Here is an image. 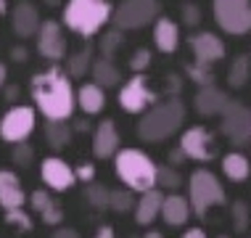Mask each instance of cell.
Segmentation results:
<instances>
[{
  "instance_id": "obj_1",
  "label": "cell",
  "mask_w": 251,
  "mask_h": 238,
  "mask_svg": "<svg viewBox=\"0 0 251 238\" xmlns=\"http://www.w3.org/2000/svg\"><path fill=\"white\" fill-rule=\"evenodd\" d=\"M29 87H32V101L37 104V111L45 119L66 122L74 114L77 93L72 87L69 72H64L61 66H48L45 72L35 74Z\"/></svg>"
},
{
  "instance_id": "obj_2",
  "label": "cell",
  "mask_w": 251,
  "mask_h": 238,
  "mask_svg": "<svg viewBox=\"0 0 251 238\" xmlns=\"http://www.w3.org/2000/svg\"><path fill=\"white\" fill-rule=\"evenodd\" d=\"M182 122H185V104L177 95H172L164 104H156L143 114V119L138 122V138L146 143L167 140L180 130Z\"/></svg>"
},
{
  "instance_id": "obj_3",
  "label": "cell",
  "mask_w": 251,
  "mask_h": 238,
  "mask_svg": "<svg viewBox=\"0 0 251 238\" xmlns=\"http://www.w3.org/2000/svg\"><path fill=\"white\" fill-rule=\"evenodd\" d=\"M114 172H117V178L127 188L138 190V193H146V190L156 188L159 167L140 148H119V154L114 156Z\"/></svg>"
},
{
  "instance_id": "obj_4",
  "label": "cell",
  "mask_w": 251,
  "mask_h": 238,
  "mask_svg": "<svg viewBox=\"0 0 251 238\" xmlns=\"http://www.w3.org/2000/svg\"><path fill=\"white\" fill-rule=\"evenodd\" d=\"M114 16V5L108 0H69L64 5V24L82 37H93Z\"/></svg>"
},
{
  "instance_id": "obj_5",
  "label": "cell",
  "mask_w": 251,
  "mask_h": 238,
  "mask_svg": "<svg viewBox=\"0 0 251 238\" xmlns=\"http://www.w3.org/2000/svg\"><path fill=\"white\" fill-rule=\"evenodd\" d=\"M188 199H191L193 214L196 217H206V212L212 207H222L227 204L225 188H222L220 178L209 169H196L188 180Z\"/></svg>"
},
{
  "instance_id": "obj_6",
  "label": "cell",
  "mask_w": 251,
  "mask_h": 238,
  "mask_svg": "<svg viewBox=\"0 0 251 238\" xmlns=\"http://www.w3.org/2000/svg\"><path fill=\"white\" fill-rule=\"evenodd\" d=\"M214 22L227 35H246L251 29V0H212Z\"/></svg>"
},
{
  "instance_id": "obj_7",
  "label": "cell",
  "mask_w": 251,
  "mask_h": 238,
  "mask_svg": "<svg viewBox=\"0 0 251 238\" xmlns=\"http://www.w3.org/2000/svg\"><path fill=\"white\" fill-rule=\"evenodd\" d=\"M159 16V0H122L114 8L111 24L117 29H140V26L156 22Z\"/></svg>"
},
{
  "instance_id": "obj_8",
  "label": "cell",
  "mask_w": 251,
  "mask_h": 238,
  "mask_svg": "<svg viewBox=\"0 0 251 238\" xmlns=\"http://www.w3.org/2000/svg\"><path fill=\"white\" fill-rule=\"evenodd\" d=\"M37 125V114L32 106H11L0 119V138L5 143H26Z\"/></svg>"
},
{
  "instance_id": "obj_9",
  "label": "cell",
  "mask_w": 251,
  "mask_h": 238,
  "mask_svg": "<svg viewBox=\"0 0 251 238\" xmlns=\"http://www.w3.org/2000/svg\"><path fill=\"white\" fill-rule=\"evenodd\" d=\"M222 132L233 146H246L251 140V111L246 104L230 98L227 108L222 111Z\"/></svg>"
},
{
  "instance_id": "obj_10",
  "label": "cell",
  "mask_w": 251,
  "mask_h": 238,
  "mask_svg": "<svg viewBox=\"0 0 251 238\" xmlns=\"http://www.w3.org/2000/svg\"><path fill=\"white\" fill-rule=\"evenodd\" d=\"M153 101H156V93L151 90V85H148V79L143 77V74L130 77L119 90V106L125 108V111H130V114L146 111Z\"/></svg>"
},
{
  "instance_id": "obj_11",
  "label": "cell",
  "mask_w": 251,
  "mask_h": 238,
  "mask_svg": "<svg viewBox=\"0 0 251 238\" xmlns=\"http://www.w3.org/2000/svg\"><path fill=\"white\" fill-rule=\"evenodd\" d=\"M180 148L188 159L193 161H212L217 156V146H214V138L206 127L196 125V127H188L180 138Z\"/></svg>"
},
{
  "instance_id": "obj_12",
  "label": "cell",
  "mask_w": 251,
  "mask_h": 238,
  "mask_svg": "<svg viewBox=\"0 0 251 238\" xmlns=\"http://www.w3.org/2000/svg\"><path fill=\"white\" fill-rule=\"evenodd\" d=\"M40 178H43V183L50 190H58L61 193V190H69L77 183V169H72L69 161L58 159V156H48L40 164Z\"/></svg>"
},
{
  "instance_id": "obj_13",
  "label": "cell",
  "mask_w": 251,
  "mask_h": 238,
  "mask_svg": "<svg viewBox=\"0 0 251 238\" xmlns=\"http://www.w3.org/2000/svg\"><path fill=\"white\" fill-rule=\"evenodd\" d=\"M66 48H69V43H66V35H64V29H61V24L53 22V19L43 22V26H40V32H37L40 56L48 58V61H61L66 56Z\"/></svg>"
},
{
  "instance_id": "obj_14",
  "label": "cell",
  "mask_w": 251,
  "mask_h": 238,
  "mask_svg": "<svg viewBox=\"0 0 251 238\" xmlns=\"http://www.w3.org/2000/svg\"><path fill=\"white\" fill-rule=\"evenodd\" d=\"M191 51H193V58L199 64H206V66H212L217 61L225 58V43L214 32H196L191 37Z\"/></svg>"
},
{
  "instance_id": "obj_15",
  "label": "cell",
  "mask_w": 251,
  "mask_h": 238,
  "mask_svg": "<svg viewBox=\"0 0 251 238\" xmlns=\"http://www.w3.org/2000/svg\"><path fill=\"white\" fill-rule=\"evenodd\" d=\"M40 13H37V5H32L29 0H19L11 11V29L16 32L19 37H32L40 32Z\"/></svg>"
},
{
  "instance_id": "obj_16",
  "label": "cell",
  "mask_w": 251,
  "mask_h": 238,
  "mask_svg": "<svg viewBox=\"0 0 251 238\" xmlns=\"http://www.w3.org/2000/svg\"><path fill=\"white\" fill-rule=\"evenodd\" d=\"M230 98L225 90H220L217 85H206V87H199L193 98V106L201 117H222V111L227 108Z\"/></svg>"
},
{
  "instance_id": "obj_17",
  "label": "cell",
  "mask_w": 251,
  "mask_h": 238,
  "mask_svg": "<svg viewBox=\"0 0 251 238\" xmlns=\"http://www.w3.org/2000/svg\"><path fill=\"white\" fill-rule=\"evenodd\" d=\"M119 154V132L111 119H103L93 130V156L96 159H111Z\"/></svg>"
},
{
  "instance_id": "obj_18",
  "label": "cell",
  "mask_w": 251,
  "mask_h": 238,
  "mask_svg": "<svg viewBox=\"0 0 251 238\" xmlns=\"http://www.w3.org/2000/svg\"><path fill=\"white\" fill-rule=\"evenodd\" d=\"M26 201V193L22 188V180L11 169H0V207L8 209H22Z\"/></svg>"
},
{
  "instance_id": "obj_19",
  "label": "cell",
  "mask_w": 251,
  "mask_h": 238,
  "mask_svg": "<svg viewBox=\"0 0 251 238\" xmlns=\"http://www.w3.org/2000/svg\"><path fill=\"white\" fill-rule=\"evenodd\" d=\"M191 214H193L191 199H185V196H180V193L164 196V204H161V217H164L167 225L180 228V225H185V222L191 220Z\"/></svg>"
},
{
  "instance_id": "obj_20",
  "label": "cell",
  "mask_w": 251,
  "mask_h": 238,
  "mask_svg": "<svg viewBox=\"0 0 251 238\" xmlns=\"http://www.w3.org/2000/svg\"><path fill=\"white\" fill-rule=\"evenodd\" d=\"M161 204H164V193L159 188L140 193L138 207H135V222L138 225H151L156 217H161Z\"/></svg>"
},
{
  "instance_id": "obj_21",
  "label": "cell",
  "mask_w": 251,
  "mask_h": 238,
  "mask_svg": "<svg viewBox=\"0 0 251 238\" xmlns=\"http://www.w3.org/2000/svg\"><path fill=\"white\" fill-rule=\"evenodd\" d=\"M153 45L159 48L161 53H175L180 45V26L172 22V19L161 16L156 19L153 24Z\"/></svg>"
},
{
  "instance_id": "obj_22",
  "label": "cell",
  "mask_w": 251,
  "mask_h": 238,
  "mask_svg": "<svg viewBox=\"0 0 251 238\" xmlns=\"http://www.w3.org/2000/svg\"><path fill=\"white\" fill-rule=\"evenodd\" d=\"M77 104H79V108H82L87 117L100 114V111H103V106H106L103 87H100L98 82H85L82 87H79V93H77Z\"/></svg>"
},
{
  "instance_id": "obj_23",
  "label": "cell",
  "mask_w": 251,
  "mask_h": 238,
  "mask_svg": "<svg viewBox=\"0 0 251 238\" xmlns=\"http://www.w3.org/2000/svg\"><path fill=\"white\" fill-rule=\"evenodd\" d=\"M93 82H98L100 87H117L122 82V72H119V66L114 64L111 58H106V56H100L93 61Z\"/></svg>"
},
{
  "instance_id": "obj_24",
  "label": "cell",
  "mask_w": 251,
  "mask_h": 238,
  "mask_svg": "<svg viewBox=\"0 0 251 238\" xmlns=\"http://www.w3.org/2000/svg\"><path fill=\"white\" fill-rule=\"evenodd\" d=\"M222 172H225V178L233 180V183L249 180V175H251V161H249V156H243L241 151L225 154V156H222Z\"/></svg>"
},
{
  "instance_id": "obj_25",
  "label": "cell",
  "mask_w": 251,
  "mask_h": 238,
  "mask_svg": "<svg viewBox=\"0 0 251 238\" xmlns=\"http://www.w3.org/2000/svg\"><path fill=\"white\" fill-rule=\"evenodd\" d=\"M45 140H48L50 148H66L72 140V130L66 122H53V119H45Z\"/></svg>"
},
{
  "instance_id": "obj_26",
  "label": "cell",
  "mask_w": 251,
  "mask_h": 238,
  "mask_svg": "<svg viewBox=\"0 0 251 238\" xmlns=\"http://www.w3.org/2000/svg\"><path fill=\"white\" fill-rule=\"evenodd\" d=\"M90 69H93V48L90 45H85L82 51H77L69 56V64H66L69 77H85Z\"/></svg>"
},
{
  "instance_id": "obj_27",
  "label": "cell",
  "mask_w": 251,
  "mask_h": 238,
  "mask_svg": "<svg viewBox=\"0 0 251 238\" xmlns=\"http://www.w3.org/2000/svg\"><path fill=\"white\" fill-rule=\"evenodd\" d=\"M251 79V61H249V56H238L230 64V72H227V85L230 87H243Z\"/></svg>"
},
{
  "instance_id": "obj_28",
  "label": "cell",
  "mask_w": 251,
  "mask_h": 238,
  "mask_svg": "<svg viewBox=\"0 0 251 238\" xmlns=\"http://www.w3.org/2000/svg\"><path fill=\"white\" fill-rule=\"evenodd\" d=\"M85 199H87V204H90L93 209H98V212L111 209V190H108L106 185H100V183H87Z\"/></svg>"
},
{
  "instance_id": "obj_29",
  "label": "cell",
  "mask_w": 251,
  "mask_h": 238,
  "mask_svg": "<svg viewBox=\"0 0 251 238\" xmlns=\"http://www.w3.org/2000/svg\"><path fill=\"white\" fill-rule=\"evenodd\" d=\"M132 193H135L132 188H117V190H111V209H114V212H119V214L135 212L138 201H135Z\"/></svg>"
},
{
  "instance_id": "obj_30",
  "label": "cell",
  "mask_w": 251,
  "mask_h": 238,
  "mask_svg": "<svg viewBox=\"0 0 251 238\" xmlns=\"http://www.w3.org/2000/svg\"><path fill=\"white\" fill-rule=\"evenodd\" d=\"M125 45V35H122V29H108V32H103L100 35V56H106V58H114V53L119 51V48Z\"/></svg>"
},
{
  "instance_id": "obj_31",
  "label": "cell",
  "mask_w": 251,
  "mask_h": 238,
  "mask_svg": "<svg viewBox=\"0 0 251 238\" xmlns=\"http://www.w3.org/2000/svg\"><path fill=\"white\" fill-rule=\"evenodd\" d=\"M156 185L167 188V190H175V188L182 185V175L172 164H161L159 167V175H156Z\"/></svg>"
},
{
  "instance_id": "obj_32",
  "label": "cell",
  "mask_w": 251,
  "mask_h": 238,
  "mask_svg": "<svg viewBox=\"0 0 251 238\" xmlns=\"http://www.w3.org/2000/svg\"><path fill=\"white\" fill-rule=\"evenodd\" d=\"M188 77H191L193 82H199L201 87L214 85V74H212V69H209L206 64H199V61H193V64L188 66Z\"/></svg>"
},
{
  "instance_id": "obj_33",
  "label": "cell",
  "mask_w": 251,
  "mask_h": 238,
  "mask_svg": "<svg viewBox=\"0 0 251 238\" xmlns=\"http://www.w3.org/2000/svg\"><path fill=\"white\" fill-rule=\"evenodd\" d=\"M230 212H233V225H235V230H238V233H243V230L249 228V217H251L249 204H246V201H235Z\"/></svg>"
},
{
  "instance_id": "obj_34",
  "label": "cell",
  "mask_w": 251,
  "mask_h": 238,
  "mask_svg": "<svg viewBox=\"0 0 251 238\" xmlns=\"http://www.w3.org/2000/svg\"><path fill=\"white\" fill-rule=\"evenodd\" d=\"M5 222H8V225H16L22 233L32 230V217L26 214L24 209H8V212H5Z\"/></svg>"
},
{
  "instance_id": "obj_35",
  "label": "cell",
  "mask_w": 251,
  "mask_h": 238,
  "mask_svg": "<svg viewBox=\"0 0 251 238\" xmlns=\"http://www.w3.org/2000/svg\"><path fill=\"white\" fill-rule=\"evenodd\" d=\"M148 64H151V51H148V48H138L130 58V69L135 74H140L143 69H148Z\"/></svg>"
},
{
  "instance_id": "obj_36",
  "label": "cell",
  "mask_w": 251,
  "mask_h": 238,
  "mask_svg": "<svg viewBox=\"0 0 251 238\" xmlns=\"http://www.w3.org/2000/svg\"><path fill=\"white\" fill-rule=\"evenodd\" d=\"M50 201H53V196L48 193V190H43V188H40V190H35V193L29 196V204H32V209H35L37 214H43L45 209L50 207Z\"/></svg>"
},
{
  "instance_id": "obj_37",
  "label": "cell",
  "mask_w": 251,
  "mask_h": 238,
  "mask_svg": "<svg viewBox=\"0 0 251 238\" xmlns=\"http://www.w3.org/2000/svg\"><path fill=\"white\" fill-rule=\"evenodd\" d=\"M40 217H43L45 225H58V222L64 220V209H61V204H58L56 199H53V201H50V207L45 209V212L40 214Z\"/></svg>"
},
{
  "instance_id": "obj_38",
  "label": "cell",
  "mask_w": 251,
  "mask_h": 238,
  "mask_svg": "<svg viewBox=\"0 0 251 238\" xmlns=\"http://www.w3.org/2000/svg\"><path fill=\"white\" fill-rule=\"evenodd\" d=\"M11 156H13V161H16L19 167H26L32 161V146H26V143H16Z\"/></svg>"
},
{
  "instance_id": "obj_39",
  "label": "cell",
  "mask_w": 251,
  "mask_h": 238,
  "mask_svg": "<svg viewBox=\"0 0 251 238\" xmlns=\"http://www.w3.org/2000/svg\"><path fill=\"white\" fill-rule=\"evenodd\" d=\"M182 22H185V26H196L201 22V11L196 3H185L182 5Z\"/></svg>"
},
{
  "instance_id": "obj_40",
  "label": "cell",
  "mask_w": 251,
  "mask_h": 238,
  "mask_svg": "<svg viewBox=\"0 0 251 238\" xmlns=\"http://www.w3.org/2000/svg\"><path fill=\"white\" fill-rule=\"evenodd\" d=\"M93 178H96V167H93V164H79L77 167V180L93 183Z\"/></svg>"
},
{
  "instance_id": "obj_41",
  "label": "cell",
  "mask_w": 251,
  "mask_h": 238,
  "mask_svg": "<svg viewBox=\"0 0 251 238\" xmlns=\"http://www.w3.org/2000/svg\"><path fill=\"white\" fill-rule=\"evenodd\" d=\"M50 238H79V233H77V230H72V228H58Z\"/></svg>"
},
{
  "instance_id": "obj_42",
  "label": "cell",
  "mask_w": 251,
  "mask_h": 238,
  "mask_svg": "<svg viewBox=\"0 0 251 238\" xmlns=\"http://www.w3.org/2000/svg\"><path fill=\"white\" fill-rule=\"evenodd\" d=\"M93 238H117V236H114V228H111V225H100Z\"/></svg>"
},
{
  "instance_id": "obj_43",
  "label": "cell",
  "mask_w": 251,
  "mask_h": 238,
  "mask_svg": "<svg viewBox=\"0 0 251 238\" xmlns=\"http://www.w3.org/2000/svg\"><path fill=\"white\" fill-rule=\"evenodd\" d=\"M182 238H206V233H203L201 228H188L185 233H182Z\"/></svg>"
},
{
  "instance_id": "obj_44",
  "label": "cell",
  "mask_w": 251,
  "mask_h": 238,
  "mask_svg": "<svg viewBox=\"0 0 251 238\" xmlns=\"http://www.w3.org/2000/svg\"><path fill=\"white\" fill-rule=\"evenodd\" d=\"M5 77H8V69H5V64H0V90L5 87Z\"/></svg>"
},
{
  "instance_id": "obj_45",
  "label": "cell",
  "mask_w": 251,
  "mask_h": 238,
  "mask_svg": "<svg viewBox=\"0 0 251 238\" xmlns=\"http://www.w3.org/2000/svg\"><path fill=\"white\" fill-rule=\"evenodd\" d=\"M143 238H164V236H161L159 230H148V233H146Z\"/></svg>"
},
{
  "instance_id": "obj_46",
  "label": "cell",
  "mask_w": 251,
  "mask_h": 238,
  "mask_svg": "<svg viewBox=\"0 0 251 238\" xmlns=\"http://www.w3.org/2000/svg\"><path fill=\"white\" fill-rule=\"evenodd\" d=\"M8 11V3H5V0H0V13H5Z\"/></svg>"
},
{
  "instance_id": "obj_47",
  "label": "cell",
  "mask_w": 251,
  "mask_h": 238,
  "mask_svg": "<svg viewBox=\"0 0 251 238\" xmlns=\"http://www.w3.org/2000/svg\"><path fill=\"white\" fill-rule=\"evenodd\" d=\"M217 238H227V236H217Z\"/></svg>"
}]
</instances>
